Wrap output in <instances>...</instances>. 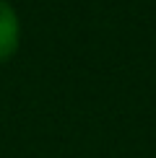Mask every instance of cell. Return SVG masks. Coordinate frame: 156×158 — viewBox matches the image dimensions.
<instances>
[{
    "instance_id": "cell-1",
    "label": "cell",
    "mask_w": 156,
    "mask_h": 158,
    "mask_svg": "<svg viewBox=\"0 0 156 158\" xmlns=\"http://www.w3.org/2000/svg\"><path fill=\"white\" fill-rule=\"evenodd\" d=\"M21 42V21L18 13L5 0H0V62L11 60Z\"/></svg>"
}]
</instances>
